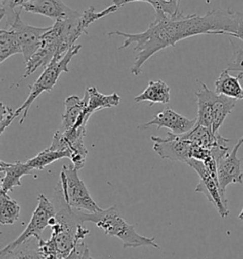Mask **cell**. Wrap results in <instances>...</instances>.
I'll return each instance as SVG.
<instances>
[{
    "label": "cell",
    "mask_w": 243,
    "mask_h": 259,
    "mask_svg": "<svg viewBox=\"0 0 243 259\" xmlns=\"http://www.w3.org/2000/svg\"><path fill=\"white\" fill-rule=\"evenodd\" d=\"M238 12L213 10L205 16L196 14L184 16L182 12L176 16H155L149 27L139 33H127L120 31L107 33V36H121L124 43L118 50H124L136 43L134 51L138 52L131 73L138 76L142 73L144 63L159 51L173 47L183 39L201 34H220L232 36L237 27Z\"/></svg>",
    "instance_id": "cell-1"
},
{
    "label": "cell",
    "mask_w": 243,
    "mask_h": 259,
    "mask_svg": "<svg viewBox=\"0 0 243 259\" xmlns=\"http://www.w3.org/2000/svg\"><path fill=\"white\" fill-rule=\"evenodd\" d=\"M76 212L83 223L93 222L97 227L104 231L106 236L119 238L124 249L140 247H153L155 249H159V245L155 242V237H146L138 234L135 226L124 220L117 206H111L106 210L101 209L96 213Z\"/></svg>",
    "instance_id": "cell-2"
},
{
    "label": "cell",
    "mask_w": 243,
    "mask_h": 259,
    "mask_svg": "<svg viewBox=\"0 0 243 259\" xmlns=\"http://www.w3.org/2000/svg\"><path fill=\"white\" fill-rule=\"evenodd\" d=\"M82 49L81 45H75L72 47L70 50H68L67 54L63 56L55 57L53 61L51 62L46 67L41 75L38 77L36 82L32 84L30 88V92L28 98L23 103L20 107H18L15 111V119L18 116L22 115L21 120L19 123L22 124L25 119L28 116V112L30 106L35 101L39 95H41L43 92H51L53 87L56 84L59 77L62 73H68V65L72 58L79 54L80 50Z\"/></svg>",
    "instance_id": "cell-3"
},
{
    "label": "cell",
    "mask_w": 243,
    "mask_h": 259,
    "mask_svg": "<svg viewBox=\"0 0 243 259\" xmlns=\"http://www.w3.org/2000/svg\"><path fill=\"white\" fill-rule=\"evenodd\" d=\"M78 171L73 165H64L60 173V182L56 187L74 211L96 213L101 208L91 198L86 184L79 178Z\"/></svg>",
    "instance_id": "cell-4"
},
{
    "label": "cell",
    "mask_w": 243,
    "mask_h": 259,
    "mask_svg": "<svg viewBox=\"0 0 243 259\" xmlns=\"http://www.w3.org/2000/svg\"><path fill=\"white\" fill-rule=\"evenodd\" d=\"M37 200V207L35 208L29 224L23 231L22 234L13 242L8 244L5 248L1 250L0 253H6L9 251H14L21 244L32 237H35L39 240L42 239V233L44 229L51 225V221L56 215V209L54 204L46 198L43 194L38 195Z\"/></svg>",
    "instance_id": "cell-5"
},
{
    "label": "cell",
    "mask_w": 243,
    "mask_h": 259,
    "mask_svg": "<svg viewBox=\"0 0 243 259\" xmlns=\"http://www.w3.org/2000/svg\"><path fill=\"white\" fill-rule=\"evenodd\" d=\"M186 164L193 168L199 176V183H197L195 191L205 195L206 198L215 206L222 219L226 218L229 214L227 200L222 198L220 194L218 181L211 175L202 161L190 159Z\"/></svg>",
    "instance_id": "cell-6"
},
{
    "label": "cell",
    "mask_w": 243,
    "mask_h": 259,
    "mask_svg": "<svg viewBox=\"0 0 243 259\" xmlns=\"http://www.w3.org/2000/svg\"><path fill=\"white\" fill-rule=\"evenodd\" d=\"M151 140L155 143L154 151L164 160L187 163L191 159L193 144L180 135L168 132L167 138L151 136Z\"/></svg>",
    "instance_id": "cell-7"
},
{
    "label": "cell",
    "mask_w": 243,
    "mask_h": 259,
    "mask_svg": "<svg viewBox=\"0 0 243 259\" xmlns=\"http://www.w3.org/2000/svg\"><path fill=\"white\" fill-rule=\"evenodd\" d=\"M242 145L243 136L237 141L234 148L217 162L219 187H220V194L224 199H226L225 193H226L228 185L232 183L243 184V172L241 170L242 160L237 157L238 150Z\"/></svg>",
    "instance_id": "cell-8"
},
{
    "label": "cell",
    "mask_w": 243,
    "mask_h": 259,
    "mask_svg": "<svg viewBox=\"0 0 243 259\" xmlns=\"http://www.w3.org/2000/svg\"><path fill=\"white\" fill-rule=\"evenodd\" d=\"M21 11L19 10L15 16L13 22L9 25V29L12 30L17 36V39L22 48V54L25 63L29 61L30 57L37 52L39 47L41 46V42L43 35L48 28H37L25 23L21 19Z\"/></svg>",
    "instance_id": "cell-9"
},
{
    "label": "cell",
    "mask_w": 243,
    "mask_h": 259,
    "mask_svg": "<svg viewBox=\"0 0 243 259\" xmlns=\"http://www.w3.org/2000/svg\"><path fill=\"white\" fill-rule=\"evenodd\" d=\"M197 124V119L190 120L188 118L179 114L173 109L167 107L163 111L155 115L151 121L145 122L138 126L139 130H147L151 126H157V128H167L173 134L182 135L189 132Z\"/></svg>",
    "instance_id": "cell-10"
},
{
    "label": "cell",
    "mask_w": 243,
    "mask_h": 259,
    "mask_svg": "<svg viewBox=\"0 0 243 259\" xmlns=\"http://www.w3.org/2000/svg\"><path fill=\"white\" fill-rule=\"evenodd\" d=\"M21 9L27 13L55 19V21L74 16L78 12L69 8L63 0H30Z\"/></svg>",
    "instance_id": "cell-11"
},
{
    "label": "cell",
    "mask_w": 243,
    "mask_h": 259,
    "mask_svg": "<svg viewBox=\"0 0 243 259\" xmlns=\"http://www.w3.org/2000/svg\"><path fill=\"white\" fill-rule=\"evenodd\" d=\"M32 169L28 165L27 162L15 161V162H5L0 161V182L1 191L11 192L15 187L22 185L21 179L24 176L31 175Z\"/></svg>",
    "instance_id": "cell-12"
},
{
    "label": "cell",
    "mask_w": 243,
    "mask_h": 259,
    "mask_svg": "<svg viewBox=\"0 0 243 259\" xmlns=\"http://www.w3.org/2000/svg\"><path fill=\"white\" fill-rule=\"evenodd\" d=\"M84 99L86 101L85 112L91 117L99 110L118 107L121 102V97L118 93L106 95L99 92L95 87H90L86 90Z\"/></svg>",
    "instance_id": "cell-13"
},
{
    "label": "cell",
    "mask_w": 243,
    "mask_h": 259,
    "mask_svg": "<svg viewBox=\"0 0 243 259\" xmlns=\"http://www.w3.org/2000/svg\"><path fill=\"white\" fill-rule=\"evenodd\" d=\"M242 78L243 73L233 76L229 73L227 69H224L220 72V76L215 82V92L237 101L243 100V87L240 84Z\"/></svg>",
    "instance_id": "cell-14"
},
{
    "label": "cell",
    "mask_w": 243,
    "mask_h": 259,
    "mask_svg": "<svg viewBox=\"0 0 243 259\" xmlns=\"http://www.w3.org/2000/svg\"><path fill=\"white\" fill-rule=\"evenodd\" d=\"M195 94L197 103V124L212 130V101L215 92L211 91L205 83H201V89Z\"/></svg>",
    "instance_id": "cell-15"
},
{
    "label": "cell",
    "mask_w": 243,
    "mask_h": 259,
    "mask_svg": "<svg viewBox=\"0 0 243 259\" xmlns=\"http://www.w3.org/2000/svg\"><path fill=\"white\" fill-rule=\"evenodd\" d=\"M86 108V101L77 95H71L65 100V112L62 115L61 131L74 128Z\"/></svg>",
    "instance_id": "cell-16"
},
{
    "label": "cell",
    "mask_w": 243,
    "mask_h": 259,
    "mask_svg": "<svg viewBox=\"0 0 243 259\" xmlns=\"http://www.w3.org/2000/svg\"><path fill=\"white\" fill-rule=\"evenodd\" d=\"M236 103L237 100L218 94L215 92L212 101V131L214 133H219L220 126L227 118L228 115L233 111Z\"/></svg>",
    "instance_id": "cell-17"
},
{
    "label": "cell",
    "mask_w": 243,
    "mask_h": 259,
    "mask_svg": "<svg viewBox=\"0 0 243 259\" xmlns=\"http://www.w3.org/2000/svg\"><path fill=\"white\" fill-rule=\"evenodd\" d=\"M137 103L149 102L154 104L167 105L170 102V88L163 80L149 81L147 88L134 98Z\"/></svg>",
    "instance_id": "cell-18"
},
{
    "label": "cell",
    "mask_w": 243,
    "mask_h": 259,
    "mask_svg": "<svg viewBox=\"0 0 243 259\" xmlns=\"http://www.w3.org/2000/svg\"><path fill=\"white\" fill-rule=\"evenodd\" d=\"M1 259H43L39 250V239L32 237L14 251L0 253Z\"/></svg>",
    "instance_id": "cell-19"
},
{
    "label": "cell",
    "mask_w": 243,
    "mask_h": 259,
    "mask_svg": "<svg viewBox=\"0 0 243 259\" xmlns=\"http://www.w3.org/2000/svg\"><path fill=\"white\" fill-rule=\"evenodd\" d=\"M0 223L13 225L19 219L20 206L16 200L10 198L6 192L0 191Z\"/></svg>",
    "instance_id": "cell-20"
},
{
    "label": "cell",
    "mask_w": 243,
    "mask_h": 259,
    "mask_svg": "<svg viewBox=\"0 0 243 259\" xmlns=\"http://www.w3.org/2000/svg\"><path fill=\"white\" fill-rule=\"evenodd\" d=\"M22 54V48L15 32L8 29L0 31V63H3L11 56Z\"/></svg>",
    "instance_id": "cell-21"
},
{
    "label": "cell",
    "mask_w": 243,
    "mask_h": 259,
    "mask_svg": "<svg viewBox=\"0 0 243 259\" xmlns=\"http://www.w3.org/2000/svg\"><path fill=\"white\" fill-rule=\"evenodd\" d=\"M69 152L68 151H57L52 150L49 147L43 150L42 152L38 153L37 155L26 162L32 170H43L46 166L52 164L57 160L68 158L69 159Z\"/></svg>",
    "instance_id": "cell-22"
},
{
    "label": "cell",
    "mask_w": 243,
    "mask_h": 259,
    "mask_svg": "<svg viewBox=\"0 0 243 259\" xmlns=\"http://www.w3.org/2000/svg\"><path fill=\"white\" fill-rule=\"evenodd\" d=\"M30 0H1V16L0 19L3 20L5 16H7V25L13 22L15 19L17 12H15V9L17 7L22 8L23 6L29 2ZM22 10V9H21Z\"/></svg>",
    "instance_id": "cell-23"
},
{
    "label": "cell",
    "mask_w": 243,
    "mask_h": 259,
    "mask_svg": "<svg viewBox=\"0 0 243 259\" xmlns=\"http://www.w3.org/2000/svg\"><path fill=\"white\" fill-rule=\"evenodd\" d=\"M230 42L233 47V55L227 69L229 71H238L239 73H243V49L235 46L232 41Z\"/></svg>",
    "instance_id": "cell-24"
},
{
    "label": "cell",
    "mask_w": 243,
    "mask_h": 259,
    "mask_svg": "<svg viewBox=\"0 0 243 259\" xmlns=\"http://www.w3.org/2000/svg\"><path fill=\"white\" fill-rule=\"evenodd\" d=\"M181 0H159L160 16H176L181 11L179 9Z\"/></svg>",
    "instance_id": "cell-25"
},
{
    "label": "cell",
    "mask_w": 243,
    "mask_h": 259,
    "mask_svg": "<svg viewBox=\"0 0 243 259\" xmlns=\"http://www.w3.org/2000/svg\"><path fill=\"white\" fill-rule=\"evenodd\" d=\"M15 120V111L10 107H6L4 104H1V121H0V133L2 134L5 130L10 126V124Z\"/></svg>",
    "instance_id": "cell-26"
},
{
    "label": "cell",
    "mask_w": 243,
    "mask_h": 259,
    "mask_svg": "<svg viewBox=\"0 0 243 259\" xmlns=\"http://www.w3.org/2000/svg\"><path fill=\"white\" fill-rule=\"evenodd\" d=\"M135 1H142V2H147L150 5L153 6V8L155 10L156 16H160V9H159V0H113L114 5H116L117 7H121L126 5L127 3L130 2H135Z\"/></svg>",
    "instance_id": "cell-27"
},
{
    "label": "cell",
    "mask_w": 243,
    "mask_h": 259,
    "mask_svg": "<svg viewBox=\"0 0 243 259\" xmlns=\"http://www.w3.org/2000/svg\"><path fill=\"white\" fill-rule=\"evenodd\" d=\"M87 247V244L84 241H81L76 245L75 248L72 250V251L68 254V256L64 257L63 259H80L84 249Z\"/></svg>",
    "instance_id": "cell-28"
},
{
    "label": "cell",
    "mask_w": 243,
    "mask_h": 259,
    "mask_svg": "<svg viewBox=\"0 0 243 259\" xmlns=\"http://www.w3.org/2000/svg\"><path fill=\"white\" fill-rule=\"evenodd\" d=\"M232 36L241 39L243 41V13H238L237 15V27Z\"/></svg>",
    "instance_id": "cell-29"
},
{
    "label": "cell",
    "mask_w": 243,
    "mask_h": 259,
    "mask_svg": "<svg viewBox=\"0 0 243 259\" xmlns=\"http://www.w3.org/2000/svg\"><path fill=\"white\" fill-rule=\"evenodd\" d=\"M80 259H94L91 257V253H90V250H89V247H88V246L84 249L83 252H82V255H81Z\"/></svg>",
    "instance_id": "cell-30"
},
{
    "label": "cell",
    "mask_w": 243,
    "mask_h": 259,
    "mask_svg": "<svg viewBox=\"0 0 243 259\" xmlns=\"http://www.w3.org/2000/svg\"><path fill=\"white\" fill-rule=\"evenodd\" d=\"M238 219H239V220H241V221H243V208L242 211L240 212V213H239V215H238Z\"/></svg>",
    "instance_id": "cell-31"
},
{
    "label": "cell",
    "mask_w": 243,
    "mask_h": 259,
    "mask_svg": "<svg viewBox=\"0 0 243 259\" xmlns=\"http://www.w3.org/2000/svg\"><path fill=\"white\" fill-rule=\"evenodd\" d=\"M205 1H206V3H207V4H209V3L211 2V0H205Z\"/></svg>",
    "instance_id": "cell-32"
}]
</instances>
